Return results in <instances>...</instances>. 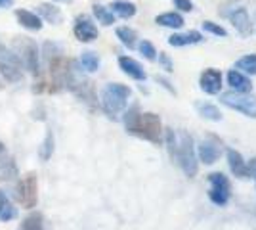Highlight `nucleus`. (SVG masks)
Here are the masks:
<instances>
[{"label":"nucleus","instance_id":"1","mask_svg":"<svg viewBox=\"0 0 256 230\" xmlns=\"http://www.w3.org/2000/svg\"><path fill=\"white\" fill-rule=\"evenodd\" d=\"M166 148L170 153L172 163L184 171V175L193 178L199 171L197 155L193 148V138L182 129H166Z\"/></svg>","mask_w":256,"mask_h":230},{"label":"nucleus","instance_id":"2","mask_svg":"<svg viewBox=\"0 0 256 230\" xmlns=\"http://www.w3.org/2000/svg\"><path fill=\"white\" fill-rule=\"evenodd\" d=\"M124 127L130 134H136L144 140L153 144H160L162 140V125L160 117L151 111H140L138 106H132L124 115Z\"/></svg>","mask_w":256,"mask_h":230},{"label":"nucleus","instance_id":"3","mask_svg":"<svg viewBox=\"0 0 256 230\" xmlns=\"http://www.w3.org/2000/svg\"><path fill=\"white\" fill-rule=\"evenodd\" d=\"M130 88L120 83H109L102 90V108L106 110L107 115L115 117L126 108V102L130 98Z\"/></svg>","mask_w":256,"mask_h":230},{"label":"nucleus","instance_id":"4","mask_svg":"<svg viewBox=\"0 0 256 230\" xmlns=\"http://www.w3.org/2000/svg\"><path fill=\"white\" fill-rule=\"evenodd\" d=\"M12 46H14L12 52L18 56L23 69H29L31 73L38 75V48H36V43L32 39H27V37H16Z\"/></svg>","mask_w":256,"mask_h":230},{"label":"nucleus","instance_id":"5","mask_svg":"<svg viewBox=\"0 0 256 230\" xmlns=\"http://www.w3.org/2000/svg\"><path fill=\"white\" fill-rule=\"evenodd\" d=\"M14 197L16 201L25 209H32L38 201V180H36V173H27L22 176L16 184L14 190Z\"/></svg>","mask_w":256,"mask_h":230},{"label":"nucleus","instance_id":"6","mask_svg":"<svg viewBox=\"0 0 256 230\" xmlns=\"http://www.w3.org/2000/svg\"><path fill=\"white\" fill-rule=\"evenodd\" d=\"M0 75L8 83H20L23 81V66L18 56L0 43Z\"/></svg>","mask_w":256,"mask_h":230},{"label":"nucleus","instance_id":"7","mask_svg":"<svg viewBox=\"0 0 256 230\" xmlns=\"http://www.w3.org/2000/svg\"><path fill=\"white\" fill-rule=\"evenodd\" d=\"M208 197L214 205H226L232 197V184L224 173H210L208 175Z\"/></svg>","mask_w":256,"mask_h":230},{"label":"nucleus","instance_id":"8","mask_svg":"<svg viewBox=\"0 0 256 230\" xmlns=\"http://www.w3.org/2000/svg\"><path fill=\"white\" fill-rule=\"evenodd\" d=\"M220 102L235 111H241L246 117L256 119V96H248L243 92H224Z\"/></svg>","mask_w":256,"mask_h":230},{"label":"nucleus","instance_id":"9","mask_svg":"<svg viewBox=\"0 0 256 230\" xmlns=\"http://www.w3.org/2000/svg\"><path fill=\"white\" fill-rule=\"evenodd\" d=\"M222 155V142L216 136H206L199 144V159L204 165H212Z\"/></svg>","mask_w":256,"mask_h":230},{"label":"nucleus","instance_id":"10","mask_svg":"<svg viewBox=\"0 0 256 230\" xmlns=\"http://www.w3.org/2000/svg\"><path fill=\"white\" fill-rule=\"evenodd\" d=\"M73 33L80 43H92L98 39V27L92 23V20L88 16H78L75 20Z\"/></svg>","mask_w":256,"mask_h":230},{"label":"nucleus","instance_id":"11","mask_svg":"<svg viewBox=\"0 0 256 230\" xmlns=\"http://www.w3.org/2000/svg\"><path fill=\"white\" fill-rule=\"evenodd\" d=\"M199 85H201V90H204L206 94H218L222 87V73L214 67H208L201 73Z\"/></svg>","mask_w":256,"mask_h":230},{"label":"nucleus","instance_id":"12","mask_svg":"<svg viewBox=\"0 0 256 230\" xmlns=\"http://www.w3.org/2000/svg\"><path fill=\"white\" fill-rule=\"evenodd\" d=\"M228 18H230V22H232V25H234L235 31L239 35L248 37L252 33V25H250V18H248L246 8H235L234 12L228 14Z\"/></svg>","mask_w":256,"mask_h":230},{"label":"nucleus","instance_id":"13","mask_svg":"<svg viewBox=\"0 0 256 230\" xmlns=\"http://www.w3.org/2000/svg\"><path fill=\"white\" fill-rule=\"evenodd\" d=\"M228 165H230V171L239 178H248L250 176V169L248 163L243 159V155L235 150H228Z\"/></svg>","mask_w":256,"mask_h":230},{"label":"nucleus","instance_id":"14","mask_svg":"<svg viewBox=\"0 0 256 230\" xmlns=\"http://www.w3.org/2000/svg\"><path fill=\"white\" fill-rule=\"evenodd\" d=\"M118 67H120L128 77H132V79H136V81H146V77H148L146 71H144V67L140 66L134 58H130V56H120V58H118Z\"/></svg>","mask_w":256,"mask_h":230},{"label":"nucleus","instance_id":"15","mask_svg":"<svg viewBox=\"0 0 256 230\" xmlns=\"http://www.w3.org/2000/svg\"><path fill=\"white\" fill-rule=\"evenodd\" d=\"M228 85L234 88L235 92H250V88H252V83L246 79L241 71H237V69H232L230 73H228Z\"/></svg>","mask_w":256,"mask_h":230},{"label":"nucleus","instance_id":"16","mask_svg":"<svg viewBox=\"0 0 256 230\" xmlns=\"http://www.w3.org/2000/svg\"><path fill=\"white\" fill-rule=\"evenodd\" d=\"M16 18L29 31H40L42 29V20L36 14H32L29 10H16Z\"/></svg>","mask_w":256,"mask_h":230},{"label":"nucleus","instance_id":"17","mask_svg":"<svg viewBox=\"0 0 256 230\" xmlns=\"http://www.w3.org/2000/svg\"><path fill=\"white\" fill-rule=\"evenodd\" d=\"M203 41V35L199 31H190V33H184V35H172L168 37V44L170 46H190V44H197Z\"/></svg>","mask_w":256,"mask_h":230},{"label":"nucleus","instance_id":"18","mask_svg":"<svg viewBox=\"0 0 256 230\" xmlns=\"http://www.w3.org/2000/svg\"><path fill=\"white\" fill-rule=\"evenodd\" d=\"M109 10L113 12V14H117L118 18L128 20V18H134L136 16V4L134 2H128V0H115V2H111Z\"/></svg>","mask_w":256,"mask_h":230},{"label":"nucleus","instance_id":"19","mask_svg":"<svg viewBox=\"0 0 256 230\" xmlns=\"http://www.w3.org/2000/svg\"><path fill=\"white\" fill-rule=\"evenodd\" d=\"M18 217V209L12 203L8 196L0 190V220L2 222H8V220H14Z\"/></svg>","mask_w":256,"mask_h":230},{"label":"nucleus","instance_id":"20","mask_svg":"<svg viewBox=\"0 0 256 230\" xmlns=\"http://www.w3.org/2000/svg\"><path fill=\"white\" fill-rule=\"evenodd\" d=\"M38 14H40L48 23H52V25H60V23L64 22L62 10L52 6V4H40V6H38Z\"/></svg>","mask_w":256,"mask_h":230},{"label":"nucleus","instance_id":"21","mask_svg":"<svg viewBox=\"0 0 256 230\" xmlns=\"http://www.w3.org/2000/svg\"><path fill=\"white\" fill-rule=\"evenodd\" d=\"M155 23H159L162 27H170V29H180L184 25V18L176 12H166V14H160L155 18Z\"/></svg>","mask_w":256,"mask_h":230},{"label":"nucleus","instance_id":"22","mask_svg":"<svg viewBox=\"0 0 256 230\" xmlns=\"http://www.w3.org/2000/svg\"><path fill=\"white\" fill-rule=\"evenodd\" d=\"M22 230H44V215L40 211H31L23 219Z\"/></svg>","mask_w":256,"mask_h":230},{"label":"nucleus","instance_id":"23","mask_svg":"<svg viewBox=\"0 0 256 230\" xmlns=\"http://www.w3.org/2000/svg\"><path fill=\"white\" fill-rule=\"evenodd\" d=\"M92 10H94L96 20L102 23V25L109 27V25H113V23H115V14L109 10V8H106V6H102V4H94V6H92Z\"/></svg>","mask_w":256,"mask_h":230},{"label":"nucleus","instance_id":"24","mask_svg":"<svg viewBox=\"0 0 256 230\" xmlns=\"http://www.w3.org/2000/svg\"><path fill=\"white\" fill-rule=\"evenodd\" d=\"M117 37H118V41L124 44L126 48H130V50L136 48V39H138V35H136L134 29H130V27H118Z\"/></svg>","mask_w":256,"mask_h":230},{"label":"nucleus","instance_id":"25","mask_svg":"<svg viewBox=\"0 0 256 230\" xmlns=\"http://www.w3.org/2000/svg\"><path fill=\"white\" fill-rule=\"evenodd\" d=\"M80 64L84 67L88 73H94L100 69V58H98L96 52H92V50H84L82 56H80Z\"/></svg>","mask_w":256,"mask_h":230},{"label":"nucleus","instance_id":"26","mask_svg":"<svg viewBox=\"0 0 256 230\" xmlns=\"http://www.w3.org/2000/svg\"><path fill=\"white\" fill-rule=\"evenodd\" d=\"M235 67H237L239 71L246 73V75H256V54L243 56L241 60H237Z\"/></svg>","mask_w":256,"mask_h":230},{"label":"nucleus","instance_id":"27","mask_svg":"<svg viewBox=\"0 0 256 230\" xmlns=\"http://www.w3.org/2000/svg\"><path fill=\"white\" fill-rule=\"evenodd\" d=\"M54 146H56V142H54V134H52V131H48L46 132V136H44L42 146H40V150H38V159H40V161H48V159L52 157Z\"/></svg>","mask_w":256,"mask_h":230},{"label":"nucleus","instance_id":"28","mask_svg":"<svg viewBox=\"0 0 256 230\" xmlns=\"http://www.w3.org/2000/svg\"><path fill=\"white\" fill-rule=\"evenodd\" d=\"M197 111L201 113V117L210 121H222V113L220 110L212 106V104H197Z\"/></svg>","mask_w":256,"mask_h":230},{"label":"nucleus","instance_id":"29","mask_svg":"<svg viewBox=\"0 0 256 230\" xmlns=\"http://www.w3.org/2000/svg\"><path fill=\"white\" fill-rule=\"evenodd\" d=\"M16 176H18V167H16V163L12 161L10 157L4 159V161L0 163V178H2V180H12V178H16Z\"/></svg>","mask_w":256,"mask_h":230},{"label":"nucleus","instance_id":"30","mask_svg":"<svg viewBox=\"0 0 256 230\" xmlns=\"http://www.w3.org/2000/svg\"><path fill=\"white\" fill-rule=\"evenodd\" d=\"M140 52L144 54L146 60H150V62H155V60H157V50H155V46H153L150 41H142V43H140Z\"/></svg>","mask_w":256,"mask_h":230},{"label":"nucleus","instance_id":"31","mask_svg":"<svg viewBox=\"0 0 256 230\" xmlns=\"http://www.w3.org/2000/svg\"><path fill=\"white\" fill-rule=\"evenodd\" d=\"M203 29L204 31H208V33H212L216 35V37H228V31H226L222 25H218V23H214V22H203Z\"/></svg>","mask_w":256,"mask_h":230},{"label":"nucleus","instance_id":"32","mask_svg":"<svg viewBox=\"0 0 256 230\" xmlns=\"http://www.w3.org/2000/svg\"><path fill=\"white\" fill-rule=\"evenodd\" d=\"M174 2V6L182 12H192L193 10V2L192 0H172Z\"/></svg>","mask_w":256,"mask_h":230},{"label":"nucleus","instance_id":"33","mask_svg":"<svg viewBox=\"0 0 256 230\" xmlns=\"http://www.w3.org/2000/svg\"><path fill=\"white\" fill-rule=\"evenodd\" d=\"M159 60H160V64H162V67H164L166 71H172V64H170V60H168V56L164 54V52H159Z\"/></svg>","mask_w":256,"mask_h":230},{"label":"nucleus","instance_id":"34","mask_svg":"<svg viewBox=\"0 0 256 230\" xmlns=\"http://www.w3.org/2000/svg\"><path fill=\"white\" fill-rule=\"evenodd\" d=\"M248 169H250V175L254 176V180H256V157H254V159H250V163H248Z\"/></svg>","mask_w":256,"mask_h":230},{"label":"nucleus","instance_id":"35","mask_svg":"<svg viewBox=\"0 0 256 230\" xmlns=\"http://www.w3.org/2000/svg\"><path fill=\"white\" fill-rule=\"evenodd\" d=\"M14 4V0H0V8H10Z\"/></svg>","mask_w":256,"mask_h":230},{"label":"nucleus","instance_id":"36","mask_svg":"<svg viewBox=\"0 0 256 230\" xmlns=\"http://www.w3.org/2000/svg\"><path fill=\"white\" fill-rule=\"evenodd\" d=\"M4 152H6V150H4V144L0 142V155H4Z\"/></svg>","mask_w":256,"mask_h":230},{"label":"nucleus","instance_id":"37","mask_svg":"<svg viewBox=\"0 0 256 230\" xmlns=\"http://www.w3.org/2000/svg\"><path fill=\"white\" fill-rule=\"evenodd\" d=\"M58 2H71V0H58Z\"/></svg>","mask_w":256,"mask_h":230}]
</instances>
